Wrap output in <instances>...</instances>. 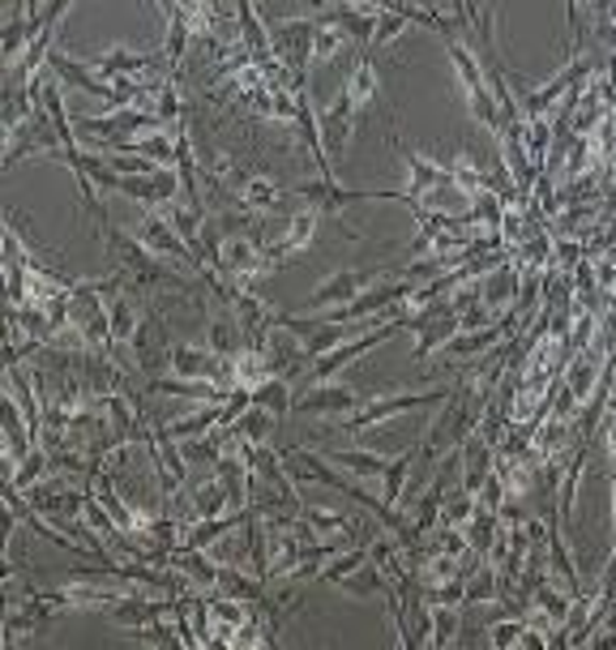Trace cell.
<instances>
[{
	"instance_id": "cell-1",
	"label": "cell",
	"mask_w": 616,
	"mask_h": 650,
	"mask_svg": "<svg viewBox=\"0 0 616 650\" xmlns=\"http://www.w3.org/2000/svg\"><path fill=\"white\" fill-rule=\"evenodd\" d=\"M446 403H450V389H446V385H432V389H389V394L369 398L355 416H346L343 432L346 437H360V432H369V428H377V423L394 420V416L424 411V407H446Z\"/></svg>"
},
{
	"instance_id": "cell-2",
	"label": "cell",
	"mask_w": 616,
	"mask_h": 650,
	"mask_svg": "<svg viewBox=\"0 0 616 650\" xmlns=\"http://www.w3.org/2000/svg\"><path fill=\"white\" fill-rule=\"evenodd\" d=\"M394 334H403V321H385V326H373V330H364V334H355L351 343L334 346L330 355H321L312 368H308V385H326L330 377H339L346 364H355L360 355H369V351H377L382 343H389Z\"/></svg>"
},
{
	"instance_id": "cell-3",
	"label": "cell",
	"mask_w": 616,
	"mask_h": 650,
	"mask_svg": "<svg viewBox=\"0 0 616 650\" xmlns=\"http://www.w3.org/2000/svg\"><path fill=\"white\" fill-rule=\"evenodd\" d=\"M382 283V269H364V266H355V269H334V274H326V283L312 291L305 300V308L312 312V308H346V305H355L369 287H377Z\"/></svg>"
},
{
	"instance_id": "cell-4",
	"label": "cell",
	"mask_w": 616,
	"mask_h": 650,
	"mask_svg": "<svg viewBox=\"0 0 616 650\" xmlns=\"http://www.w3.org/2000/svg\"><path fill=\"white\" fill-rule=\"evenodd\" d=\"M172 334H167V321L158 317V312H142V326H138V334H133V360H138V368L146 373V382L151 377H167V360H172Z\"/></svg>"
},
{
	"instance_id": "cell-5",
	"label": "cell",
	"mask_w": 616,
	"mask_h": 650,
	"mask_svg": "<svg viewBox=\"0 0 616 650\" xmlns=\"http://www.w3.org/2000/svg\"><path fill=\"white\" fill-rule=\"evenodd\" d=\"M317 228H321V214H317V210H308V206H300V210L287 219L283 235H278V240H270L266 266L278 269V266H287L292 257L308 253V249H312V240H317Z\"/></svg>"
},
{
	"instance_id": "cell-6",
	"label": "cell",
	"mask_w": 616,
	"mask_h": 650,
	"mask_svg": "<svg viewBox=\"0 0 616 650\" xmlns=\"http://www.w3.org/2000/svg\"><path fill=\"white\" fill-rule=\"evenodd\" d=\"M403 167H407V197L420 206L424 197H432L437 189H454L450 185V163H437L424 151H398Z\"/></svg>"
},
{
	"instance_id": "cell-7",
	"label": "cell",
	"mask_w": 616,
	"mask_h": 650,
	"mask_svg": "<svg viewBox=\"0 0 616 650\" xmlns=\"http://www.w3.org/2000/svg\"><path fill=\"white\" fill-rule=\"evenodd\" d=\"M360 124H364L360 112L351 108V99L339 90V95H334V103L321 112V146H326V154H330V163H334V158H343L346 146H351V133H355Z\"/></svg>"
},
{
	"instance_id": "cell-8",
	"label": "cell",
	"mask_w": 616,
	"mask_h": 650,
	"mask_svg": "<svg viewBox=\"0 0 616 650\" xmlns=\"http://www.w3.org/2000/svg\"><path fill=\"white\" fill-rule=\"evenodd\" d=\"M364 403H360V394L351 389V385H312L305 389L300 398H296V407L292 411H300V416H355Z\"/></svg>"
},
{
	"instance_id": "cell-9",
	"label": "cell",
	"mask_w": 616,
	"mask_h": 650,
	"mask_svg": "<svg viewBox=\"0 0 616 650\" xmlns=\"http://www.w3.org/2000/svg\"><path fill=\"white\" fill-rule=\"evenodd\" d=\"M266 364H270V377H283V382H292V377H300V373L312 368L305 343L296 334L278 330V326L266 334Z\"/></svg>"
},
{
	"instance_id": "cell-10",
	"label": "cell",
	"mask_w": 616,
	"mask_h": 650,
	"mask_svg": "<svg viewBox=\"0 0 616 650\" xmlns=\"http://www.w3.org/2000/svg\"><path fill=\"white\" fill-rule=\"evenodd\" d=\"M462 459V493H471V497H480L484 493V484L493 480V471H497V450L480 437V432H471L466 437V445L459 450Z\"/></svg>"
},
{
	"instance_id": "cell-11",
	"label": "cell",
	"mask_w": 616,
	"mask_h": 650,
	"mask_svg": "<svg viewBox=\"0 0 616 650\" xmlns=\"http://www.w3.org/2000/svg\"><path fill=\"white\" fill-rule=\"evenodd\" d=\"M518 296H522V274H518L514 262L505 269H497V274H488V278H480V300H484V308H488L497 321L505 312H514Z\"/></svg>"
},
{
	"instance_id": "cell-12",
	"label": "cell",
	"mask_w": 616,
	"mask_h": 650,
	"mask_svg": "<svg viewBox=\"0 0 616 650\" xmlns=\"http://www.w3.org/2000/svg\"><path fill=\"white\" fill-rule=\"evenodd\" d=\"M151 394H163V398H189V403H201V407H223L231 394L219 389L215 382H193V377H151L146 382Z\"/></svg>"
},
{
	"instance_id": "cell-13",
	"label": "cell",
	"mask_w": 616,
	"mask_h": 650,
	"mask_svg": "<svg viewBox=\"0 0 616 650\" xmlns=\"http://www.w3.org/2000/svg\"><path fill=\"white\" fill-rule=\"evenodd\" d=\"M509 334H505V326H484V330H459L450 343H446V360H484L488 351H497Z\"/></svg>"
},
{
	"instance_id": "cell-14",
	"label": "cell",
	"mask_w": 616,
	"mask_h": 650,
	"mask_svg": "<svg viewBox=\"0 0 616 650\" xmlns=\"http://www.w3.org/2000/svg\"><path fill=\"white\" fill-rule=\"evenodd\" d=\"M172 616V599H146L142 591H133L129 599H120L112 608V620L120 629H138V625H154V620H167Z\"/></svg>"
},
{
	"instance_id": "cell-15",
	"label": "cell",
	"mask_w": 616,
	"mask_h": 650,
	"mask_svg": "<svg viewBox=\"0 0 616 650\" xmlns=\"http://www.w3.org/2000/svg\"><path fill=\"white\" fill-rule=\"evenodd\" d=\"M235 26H240V43L249 47V56H253L257 65H266V60H274V52H270V26L262 22L257 4L240 0V4H235Z\"/></svg>"
},
{
	"instance_id": "cell-16",
	"label": "cell",
	"mask_w": 616,
	"mask_h": 650,
	"mask_svg": "<svg viewBox=\"0 0 616 650\" xmlns=\"http://www.w3.org/2000/svg\"><path fill=\"white\" fill-rule=\"evenodd\" d=\"M249 522V509L244 514H223V518H206V522H197L189 536H185V552H215L223 539L235 531V527H244Z\"/></svg>"
},
{
	"instance_id": "cell-17",
	"label": "cell",
	"mask_w": 616,
	"mask_h": 650,
	"mask_svg": "<svg viewBox=\"0 0 616 650\" xmlns=\"http://www.w3.org/2000/svg\"><path fill=\"white\" fill-rule=\"evenodd\" d=\"M377 90H382V77H377V60L373 56H364L351 74H346L343 81V95L351 99V108L360 112V120H364V112L373 108V99H377Z\"/></svg>"
},
{
	"instance_id": "cell-18",
	"label": "cell",
	"mask_w": 616,
	"mask_h": 650,
	"mask_svg": "<svg viewBox=\"0 0 616 650\" xmlns=\"http://www.w3.org/2000/svg\"><path fill=\"white\" fill-rule=\"evenodd\" d=\"M158 13H163V22H167V31H163V60L176 69L180 60H185V52H189L193 43V31L189 22H185V13H180V4H158Z\"/></svg>"
},
{
	"instance_id": "cell-19",
	"label": "cell",
	"mask_w": 616,
	"mask_h": 650,
	"mask_svg": "<svg viewBox=\"0 0 616 650\" xmlns=\"http://www.w3.org/2000/svg\"><path fill=\"white\" fill-rule=\"evenodd\" d=\"M330 459V466H339V471H346L351 480H382L385 466H389V459H382L377 450H351V445H339V450H330L326 454Z\"/></svg>"
},
{
	"instance_id": "cell-20",
	"label": "cell",
	"mask_w": 616,
	"mask_h": 650,
	"mask_svg": "<svg viewBox=\"0 0 616 650\" xmlns=\"http://www.w3.org/2000/svg\"><path fill=\"white\" fill-rule=\"evenodd\" d=\"M215 591L228 595V599H235V604H249V608H262V604H266V582L253 574H244L240 565H223V577H219Z\"/></svg>"
},
{
	"instance_id": "cell-21",
	"label": "cell",
	"mask_w": 616,
	"mask_h": 650,
	"mask_svg": "<svg viewBox=\"0 0 616 650\" xmlns=\"http://www.w3.org/2000/svg\"><path fill=\"white\" fill-rule=\"evenodd\" d=\"M38 108L47 112L52 129L61 133V146H65V151H77L74 124H69V112H65V95H61V86H56L52 77H38Z\"/></svg>"
},
{
	"instance_id": "cell-22",
	"label": "cell",
	"mask_w": 616,
	"mask_h": 650,
	"mask_svg": "<svg viewBox=\"0 0 616 650\" xmlns=\"http://www.w3.org/2000/svg\"><path fill=\"white\" fill-rule=\"evenodd\" d=\"M586 454H591V441H582L574 454H570V462H565V475H561V497H557V522H561V531H565V522H570V514H574V505H578V488H582Z\"/></svg>"
},
{
	"instance_id": "cell-23",
	"label": "cell",
	"mask_w": 616,
	"mask_h": 650,
	"mask_svg": "<svg viewBox=\"0 0 616 650\" xmlns=\"http://www.w3.org/2000/svg\"><path fill=\"white\" fill-rule=\"evenodd\" d=\"M172 570L189 577L193 586L215 591V586H219V577H223V561H215L210 552H185V548H180V552L172 557Z\"/></svg>"
},
{
	"instance_id": "cell-24",
	"label": "cell",
	"mask_w": 616,
	"mask_h": 650,
	"mask_svg": "<svg viewBox=\"0 0 616 650\" xmlns=\"http://www.w3.org/2000/svg\"><path fill=\"white\" fill-rule=\"evenodd\" d=\"M206 346H210L215 355H223V360H235V355L249 346V334L240 330V321H235L231 312H219V317L206 326Z\"/></svg>"
},
{
	"instance_id": "cell-25",
	"label": "cell",
	"mask_w": 616,
	"mask_h": 650,
	"mask_svg": "<svg viewBox=\"0 0 616 650\" xmlns=\"http://www.w3.org/2000/svg\"><path fill=\"white\" fill-rule=\"evenodd\" d=\"M604 364H608V360H600L595 351H582V355H574V360H570V368H565V389L574 394L578 403H586V398L595 394Z\"/></svg>"
},
{
	"instance_id": "cell-26",
	"label": "cell",
	"mask_w": 616,
	"mask_h": 650,
	"mask_svg": "<svg viewBox=\"0 0 616 650\" xmlns=\"http://www.w3.org/2000/svg\"><path fill=\"white\" fill-rule=\"evenodd\" d=\"M441 509H446V480H441V475H432L428 493H420V500H416V518H411V531H416V539H428V531H437V527H441Z\"/></svg>"
},
{
	"instance_id": "cell-27",
	"label": "cell",
	"mask_w": 616,
	"mask_h": 650,
	"mask_svg": "<svg viewBox=\"0 0 616 650\" xmlns=\"http://www.w3.org/2000/svg\"><path fill=\"white\" fill-rule=\"evenodd\" d=\"M219 428H223V407H197L189 416H176V420L167 423V432L176 441H197V437H210Z\"/></svg>"
},
{
	"instance_id": "cell-28",
	"label": "cell",
	"mask_w": 616,
	"mask_h": 650,
	"mask_svg": "<svg viewBox=\"0 0 616 650\" xmlns=\"http://www.w3.org/2000/svg\"><path fill=\"white\" fill-rule=\"evenodd\" d=\"M189 505H193V514H197V522L231 514V497H228V488H223V480H206V484H197V488L189 493Z\"/></svg>"
},
{
	"instance_id": "cell-29",
	"label": "cell",
	"mask_w": 616,
	"mask_h": 650,
	"mask_svg": "<svg viewBox=\"0 0 616 650\" xmlns=\"http://www.w3.org/2000/svg\"><path fill=\"white\" fill-rule=\"evenodd\" d=\"M459 330H462L459 312H450V317H441V321H432V326H428V330H424V334H420V343L411 346V360H416V364H424L428 355H437V351H446V343H450V339H454Z\"/></svg>"
},
{
	"instance_id": "cell-30",
	"label": "cell",
	"mask_w": 616,
	"mask_h": 650,
	"mask_svg": "<svg viewBox=\"0 0 616 650\" xmlns=\"http://www.w3.org/2000/svg\"><path fill=\"white\" fill-rule=\"evenodd\" d=\"M369 561H373V539H369V543H355V548H346V552H339V557H330L317 582H330V586H339L343 577H351L355 570H360V565H369Z\"/></svg>"
},
{
	"instance_id": "cell-31",
	"label": "cell",
	"mask_w": 616,
	"mask_h": 650,
	"mask_svg": "<svg viewBox=\"0 0 616 650\" xmlns=\"http://www.w3.org/2000/svg\"><path fill=\"white\" fill-rule=\"evenodd\" d=\"M231 437L240 441V445H249V450H262V445H270V432H274V416L270 411H262V407H253V411H244V420L235 423V428H228Z\"/></svg>"
},
{
	"instance_id": "cell-32",
	"label": "cell",
	"mask_w": 616,
	"mask_h": 650,
	"mask_svg": "<svg viewBox=\"0 0 616 650\" xmlns=\"http://www.w3.org/2000/svg\"><path fill=\"white\" fill-rule=\"evenodd\" d=\"M416 450H407V454H398V459H389V466H385L382 475V500L385 505H394L398 509V500H403V493H407V480H411V466H416Z\"/></svg>"
},
{
	"instance_id": "cell-33",
	"label": "cell",
	"mask_w": 616,
	"mask_h": 650,
	"mask_svg": "<svg viewBox=\"0 0 616 650\" xmlns=\"http://www.w3.org/2000/svg\"><path fill=\"white\" fill-rule=\"evenodd\" d=\"M300 518H305L308 527H312V536L321 539H334V536H351V522H346V514L339 509H330V505H305L300 509Z\"/></svg>"
},
{
	"instance_id": "cell-34",
	"label": "cell",
	"mask_w": 616,
	"mask_h": 650,
	"mask_svg": "<svg viewBox=\"0 0 616 650\" xmlns=\"http://www.w3.org/2000/svg\"><path fill=\"white\" fill-rule=\"evenodd\" d=\"M253 407L270 411L274 420H278V416H292V407H296V398H292V385L283 382V377H266V382L253 389Z\"/></svg>"
},
{
	"instance_id": "cell-35",
	"label": "cell",
	"mask_w": 616,
	"mask_h": 650,
	"mask_svg": "<svg viewBox=\"0 0 616 650\" xmlns=\"http://www.w3.org/2000/svg\"><path fill=\"white\" fill-rule=\"evenodd\" d=\"M343 586V595H355V599H377V595H389V577L369 561V565H360L351 577L339 582Z\"/></svg>"
},
{
	"instance_id": "cell-36",
	"label": "cell",
	"mask_w": 616,
	"mask_h": 650,
	"mask_svg": "<svg viewBox=\"0 0 616 650\" xmlns=\"http://www.w3.org/2000/svg\"><path fill=\"white\" fill-rule=\"evenodd\" d=\"M47 475H52V454H47L43 445H35V450L26 454V462H22L13 475H4V480H9L18 493H31L35 484H43V480H47Z\"/></svg>"
},
{
	"instance_id": "cell-37",
	"label": "cell",
	"mask_w": 616,
	"mask_h": 650,
	"mask_svg": "<svg viewBox=\"0 0 616 650\" xmlns=\"http://www.w3.org/2000/svg\"><path fill=\"white\" fill-rule=\"evenodd\" d=\"M462 638V613L454 608H432V638L428 650H454Z\"/></svg>"
},
{
	"instance_id": "cell-38",
	"label": "cell",
	"mask_w": 616,
	"mask_h": 650,
	"mask_svg": "<svg viewBox=\"0 0 616 650\" xmlns=\"http://www.w3.org/2000/svg\"><path fill=\"white\" fill-rule=\"evenodd\" d=\"M108 321H112V343H133V334H138V326H142V312L129 305V296H116L112 305H108Z\"/></svg>"
},
{
	"instance_id": "cell-39",
	"label": "cell",
	"mask_w": 616,
	"mask_h": 650,
	"mask_svg": "<svg viewBox=\"0 0 616 650\" xmlns=\"http://www.w3.org/2000/svg\"><path fill=\"white\" fill-rule=\"evenodd\" d=\"M475 514H480V497H471V493H454V497H446V509H441V527H450V531H466L471 522H475Z\"/></svg>"
},
{
	"instance_id": "cell-40",
	"label": "cell",
	"mask_w": 616,
	"mask_h": 650,
	"mask_svg": "<svg viewBox=\"0 0 616 650\" xmlns=\"http://www.w3.org/2000/svg\"><path fill=\"white\" fill-rule=\"evenodd\" d=\"M411 22H407V13H403V4H382V18H377V35H373V47H369V56L373 52H382L385 43H394V38L403 35Z\"/></svg>"
},
{
	"instance_id": "cell-41",
	"label": "cell",
	"mask_w": 616,
	"mask_h": 650,
	"mask_svg": "<svg viewBox=\"0 0 616 650\" xmlns=\"http://www.w3.org/2000/svg\"><path fill=\"white\" fill-rule=\"evenodd\" d=\"M339 52H346V35L334 26H321L317 22V38H312V65H330Z\"/></svg>"
},
{
	"instance_id": "cell-42",
	"label": "cell",
	"mask_w": 616,
	"mask_h": 650,
	"mask_svg": "<svg viewBox=\"0 0 616 650\" xmlns=\"http://www.w3.org/2000/svg\"><path fill=\"white\" fill-rule=\"evenodd\" d=\"M475 604H501V582L493 570L466 577V608H475Z\"/></svg>"
},
{
	"instance_id": "cell-43",
	"label": "cell",
	"mask_w": 616,
	"mask_h": 650,
	"mask_svg": "<svg viewBox=\"0 0 616 650\" xmlns=\"http://www.w3.org/2000/svg\"><path fill=\"white\" fill-rule=\"evenodd\" d=\"M343 339H346V326H334V321H326V326H321V330H317V334H312V339L305 343L308 360L317 364L321 355H330L334 346H343Z\"/></svg>"
},
{
	"instance_id": "cell-44",
	"label": "cell",
	"mask_w": 616,
	"mask_h": 650,
	"mask_svg": "<svg viewBox=\"0 0 616 650\" xmlns=\"http://www.w3.org/2000/svg\"><path fill=\"white\" fill-rule=\"evenodd\" d=\"M154 115H158L167 129H176V124L185 120V103H180V86H176V81L163 86V95H158V103H154Z\"/></svg>"
},
{
	"instance_id": "cell-45",
	"label": "cell",
	"mask_w": 616,
	"mask_h": 650,
	"mask_svg": "<svg viewBox=\"0 0 616 650\" xmlns=\"http://www.w3.org/2000/svg\"><path fill=\"white\" fill-rule=\"evenodd\" d=\"M522 629H527V616H505V620H493V625H488V634H493V650H514L518 647V638H522Z\"/></svg>"
},
{
	"instance_id": "cell-46",
	"label": "cell",
	"mask_w": 616,
	"mask_h": 650,
	"mask_svg": "<svg viewBox=\"0 0 616 650\" xmlns=\"http://www.w3.org/2000/svg\"><path fill=\"white\" fill-rule=\"evenodd\" d=\"M578 407H582V403H578L574 394L565 389V382H561L557 385V394H552V411H548V416H557V420H574Z\"/></svg>"
},
{
	"instance_id": "cell-47",
	"label": "cell",
	"mask_w": 616,
	"mask_h": 650,
	"mask_svg": "<svg viewBox=\"0 0 616 650\" xmlns=\"http://www.w3.org/2000/svg\"><path fill=\"white\" fill-rule=\"evenodd\" d=\"M518 647L522 650H548L552 647V638H548L543 629H536V625H527V629H522V638H518Z\"/></svg>"
},
{
	"instance_id": "cell-48",
	"label": "cell",
	"mask_w": 616,
	"mask_h": 650,
	"mask_svg": "<svg viewBox=\"0 0 616 650\" xmlns=\"http://www.w3.org/2000/svg\"><path fill=\"white\" fill-rule=\"evenodd\" d=\"M454 650H459V647H454Z\"/></svg>"
}]
</instances>
